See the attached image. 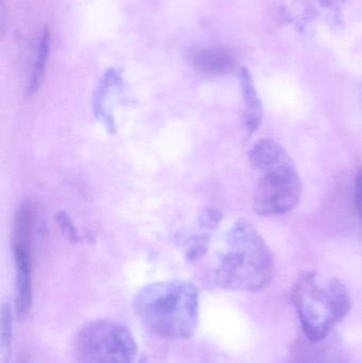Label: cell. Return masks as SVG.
<instances>
[{
	"label": "cell",
	"mask_w": 362,
	"mask_h": 363,
	"mask_svg": "<svg viewBox=\"0 0 362 363\" xmlns=\"http://www.w3.org/2000/svg\"><path fill=\"white\" fill-rule=\"evenodd\" d=\"M132 306L151 334L166 340H185L197 330L199 290L183 279L155 281L138 290Z\"/></svg>",
	"instance_id": "1"
},
{
	"label": "cell",
	"mask_w": 362,
	"mask_h": 363,
	"mask_svg": "<svg viewBox=\"0 0 362 363\" xmlns=\"http://www.w3.org/2000/svg\"><path fill=\"white\" fill-rule=\"evenodd\" d=\"M273 256L256 228L246 220L236 222L227 234V251L213 271L212 281L223 289L257 292L273 279Z\"/></svg>",
	"instance_id": "2"
},
{
	"label": "cell",
	"mask_w": 362,
	"mask_h": 363,
	"mask_svg": "<svg viewBox=\"0 0 362 363\" xmlns=\"http://www.w3.org/2000/svg\"><path fill=\"white\" fill-rule=\"evenodd\" d=\"M251 165L263 176L253 192V208L259 215H283L295 208L302 183L293 160L272 140L257 142L249 153Z\"/></svg>",
	"instance_id": "3"
},
{
	"label": "cell",
	"mask_w": 362,
	"mask_h": 363,
	"mask_svg": "<svg viewBox=\"0 0 362 363\" xmlns=\"http://www.w3.org/2000/svg\"><path fill=\"white\" fill-rule=\"evenodd\" d=\"M293 303L304 335L310 342L327 339L329 333L346 319L352 307L344 283L334 279L322 287L312 272L302 275L293 286Z\"/></svg>",
	"instance_id": "4"
},
{
	"label": "cell",
	"mask_w": 362,
	"mask_h": 363,
	"mask_svg": "<svg viewBox=\"0 0 362 363\" xmlns=\"http://www.w3.org/2000/svg\"><path fill=\"white\" fill-rule=\"evenodd\" d=\"M72 356L74 363H136L137 342L120 322L95 320L79 330Z\"/></svg>",
	"instance_id": "5"
},
{
	"label": "cell",
	"mask_w": 362,
	"mask_h": 363,
	"mask_svg": "<svg viewBox=\"0 0 362 363\" xmlns=\"http://www.w3.org/2000/svg\"><path fill=\"white\" fill-rule=\"evenodd\" d=\"M16 268V298L15 313L21 321L29 315L33 298L32 289V253L28 245H12Z\"/></svg>",
	"instance_id": "6"
},
{
	"label": "cell",
	"mask_w": 362,
	"mask_h": 363,
	"mask_svg": "<svg viewBox=\"0 0 362 363\" xmlns=\"http://www.w3.org/2000/svg\"><path fill=\"white\" fill-rule=\"evenodd\" d=\"M288 363H350L344 350L335 342H303L293 349Z\"/></svg>",
	"instance_id": "7"
},
{
	"label": "cell",
	"mask_w": 362,
	"mask_h": 363,
	"mask_svg": "<svg viewBox=\"0 0 362 363\" xmlns=\"http://www.w3.org/2000/svg\"><path fill=\"white\" fill-rule=\"evenodd\" d=\"M191 65L205 74H225L235 65L233 55L221 48H196L189 53Z\"/></svg>",
	"instance_id": "8"
},
{
	"label": "cell",
	"mask_w": 362,
	"mask_h": 363,
	"mask_svg": "<svg viewBox=\"0 0 362 363\" xmlns=\"http://www.w3.org/2000/svg\"><path fill=\"white\" fill-rule=\"evenodd\" d=\"M240 87H242L244 106H246L244 115V125L249 135H252L261 125L263 108L253 83L252 77L247 68H242L240 70Z\"/></svg>",
	"instance_id": "9"
},
{
	"label": "cell",
	"mask_w": 362,
	"mask_h": 363,
	"mask_svg": "<svg viewBox=\"0 0 362 363\" xmlns=\"http://www.w3.org/2000/svg\"><path fill=\"white\" fill-rule=\"evenodd\" d=\"M36 223V208L30 200H25L15 213L13 225L12 245H23L32 247V237Z\"/></svg>",
	"instance_id": "10"
},
{
	"label": "cell",
	"mask_w": 362,
	"mask_h": 363,
	"mask_svg": "<svg viewBox=\"0 0 362 363\" xmlns=\"http://www.w3.org/2000/svg\"><path fill=\"white\" fill-rule=\"evenodd\" d=\"M120 74L114 69L108 70L96 87L93 96V108L95 114L103 121L108 132L115 131V125L111 123L108 114V99L110 91L121 83Z\"/></svg>",
	"instance_id": "11"
},
{
	"label": "cell",
	"mask_w": 362,
	"mask_h": 363,
	"mask_svg": "<svg viewBox=\"0 0 362 363\" xmlns=\"http://www.w3.org/2000/svg\"><path fill=\"white\" fill-rule=\"evenodd\" d=\"M49 46H50V33L48 29L43 31L38 45V55H36L35 63L32 68L31 77H30L29 85H28V95H33L40 89L44 80L45 69H46L47 61H48Z\"/></svg>",
	"instance_id": "12"
},
{
	"label": "cell",
	"mask_w": 362,
	"mask_h": 363,
	"mask_svg": "<svg viewBox=\"0 0 362 363\" xmlns=\"http://www.w3.org/2000/svg\"><path fill=\"white\" fill-rule=\"evenodd\" d=\"M13 338V313L10 304L4 303L1 308V353L4 359L10 357Z\"/></svg>",
	"instance_id": "13"
},
{
	"label": "cell",
	"mask_w": 362,
	"mask_h": 363,
	"mask_svg": "<svg viewBox=\"0 0 362 363\" xmlns=\"http://www.w3.org/2000/svg\"><path fill=\"white\" fill-rule=\"evenodd\" d=\"M55 219L61 230V234L65 237L66 240L72 243L78 242V233H77L76 228H74L69 216L65 211H57L55 213Z\"/></svg>",
	"instance_id": "14"
},
{
	"label": "cell",
	"mask_w": 362,
	"mask_h": 363,
	"mask_svg": "<svg viewBox=\"0 0 362 363\" xmlns=\"http://www.w3.org/2000/svg\"><path fill=\"white\" fill-rule=\"evenodd\" d=\"M206 252H208V241L205 237L196 238L187 250L186 260L189 262H197L205 256Z\"/></svg>",
	"instance_id": "15"
},
{
	"label": "cell",
	"mask_w": 362,
	"mask_h": 363,
	"mask_svg": "<svg viewBox=\"0 0 362 363\" xmlns=\"http://www.w3.org/2000/svg\"><path fill=\"white\" fill-rule=\"evenodd\" d=\"M222 216L216 209L208 208L202 211L199 217V223L202 228L213 230L216 228L220 223Z\"/></svg>",
	"instance_id": "16"
},
{
	"label": "cell",
	"mask_w": 362,
	"mask_h": 363,
	"mask_svg": "<svg viewBox=\"0 0 362 363\" xmlns=\"http://www.w3.org/2000/svg\"><path fill=\"white\" fill-rule=\"evenodd\" d=\"M355 205L362 222V168H359L355 178Z\"/></svg>",
	"instance_id": "17"
}]
</instances>
